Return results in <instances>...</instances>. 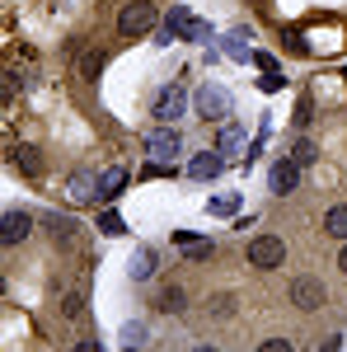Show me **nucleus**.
<instances>
[{"instance_id": "3", "label": "nucleus", "mask_w": 347, "mask_h": 352, "mask_svg": "<svg viewBox=\"0 0 347 352\" xmlns=\"http://www.w3.org/2000/svg\"><path fill=\"white\" fill-rule=\"evenodd\" d=\"M164 28H169L174 38H188V43H212V24H207V19H197V14L183 10V5H174V10H169Z\"/></svg>"}, {"instance_id": "9", "label": "nucleus", "mask_w": 347, "mask_h": 352, "mask_svg": "<svg viewBox=\"0 0 347 352\" xmlns=\"http://www.w3.org/2000/svg\"><path fill=\"white\" fill-rule=\"evenodd\" d=\"M174 244L183 249L188 263H207V258L216 254V244H212V240H197V235H188V230H174Z\"/></svg>"}, {"instance_id": "36", "label": "nucleus", "mask_w": 347, "mask_h": 352, "mask_svg": "<svg viewBox=\"0 0 347 352\" xmlns=\"http://www.w3.org/2000/svg\"><path fill=\"white\" fill-rule=\"evenodd\" d=\"M343 85H347V71H343Z\"/></svg>"}, {"instance_id": "24", "label": "nucleus", "mask_w": 347, "mask_h": 352, "mask_svg": "<svg viewBox=\"0 0 347 352\" xmlns=\"http://www.w3.org/2000/svg\"><path fill=\"white\" fill-rule=\"evenodd\" d=\"M146 343V324H122V348H141Z\"/></svg>"}, {"instance_id": "23", "label": "nucleus", "mask_w": 347, "mask_h": 352, "mask_svg": "<svg viewBox=\"0 0 347 352\" xmlns=\"http://www.w3.org/2000/svg\"><path fill=\"white\" fill-rule=\"evenodd\" d=\"M235 207H240V192H221V197H212V212H216V217H230Z\"/></svg>"}, {"instance_id": "15", "label": "nucleus", "mask_w": 347, "mask_h": 352, "mask_svg": "<svg viewBox=\"0 0 347 352\" xmlns=\"http://www.w3.org/2000/svg\"><path fill=\"white\" fill-rule=\"evenodd\" d=\"M122 188H127V169H122V164H113L104 179H99V192H104V197H117Z\"/></svg>"}, {"instance_id": "5", "label": "nucleus", "mask_w": 347, "mask_h": 352, "mask_svg": "<svg viewBox=\"0 0 347 352\" xmlns=\"http://www.w3.org/2000/svg\"><path fill=\"white\" fill-rule=\"evenodd\" d=\"M155 28V5L150 0H132L122 14H117V33L122 38H141V33H150Z\"/></svg>"}, {"instance_id": "20", "label": "nucleus", "mask_w": 347, "mask_h": 352, "mask_svg": "<svg viewBox=\"0 0 347 352\" xmlns=\"http://www.w3.org/2000/svg\"><path fill=\"white\" fill-rule=\"evenodd\" d=\"M14 164H19L24 174H43V160H38V151H33V146H19V151H14Z\"/></svg>"}, {"instance_id": "17", "label": "nucleus", "mask_w": 347, "mask_h": 352, "mask_svg": "<svg viewBox=\"0 0 347 352\" xmlns=\"http://www.w3.org/2000/svg\"><path fill=\"white\" fill-rule=\"evenodd\" d=\"M99 71H104V52L89 47V52L80 56V80H99Z\"/></svg>"}, {"instance_id": "12", "label": "nucleus", "mask_w": 347, "mask_h": 352, "mask_svg": "<svg viewBox=\"0 0 347 352\" xmlns=\"http://www.w3.org/2000/svg\"><path fill=\"white\" fill-rule=\"evenodd\" d=\"M221 169H225V160H221L216 151H202V155H192V164H188V174H192V179H202V184L216 179Z\"/></svg>"}, {"instance_id": "18", "label": "nucleus", "mask_w": 347, "mask_h": 352, "mask_svg": "<svg viewBox=\"0 0 347 352\" xmlns=\"http://www.w3.org/2000/svg\"><path fill=\"white\" fill-rule=\"evenodd\" d=\"M240 146H244V127L225 122V127H221V141H216V151H240Z\"/></svg>"}, {"instance_id": "31", "label": "nucleus", "mask_w": 347, "mask_h": 352, "mask_svg": "<svg viewBox=\"0 0 347 352\" xmlns=\"http://www.w3.org/2000/svg\"><path fill=\"white\" fill-rule=\"evenodd\" d=\"M71 352H104V343H99V338H85V343H76Z\"/></svg>"}, {"instance_id": "27", "label": "nucleus", "mask_w": 347, "mask_h": 352, "mask_svg": "<svg viewBox=\"0 0 347 352\" xmlns=\"http://www.w3.org/2000/svg\"><path fill=\"white\" fill-rule=\"evenodd\" d=\"M258 352H291V343L287 338H267V343H258Z\"/></svg>"}, {"instance_id": "7", "label": "nucleus", "mask_w": 347, "mask_h": 352, "mask_svg": "<svg viewBox=\"0 0 347 352\" xmlns=\"http://www.w3.org/2000/svg\"><path fill=\"white\" fill-rule=\"evenodd\" d=\"M267 184H272L277 197L295 192V184H300V164H295V160H277V164H272V174H267Z\"/></svg>"}, {"instance_id": "10", "label": "nucleus", "mask_w": 347, "mask_h": 352, "mask_svg": "<svg viewBox=\"0 0 347 352\" xmlns=\"http://www.w3.org/2000/svg\"><path fill=\"white\" fill-rule=\"evenodd\" d=\"M28 230H33V217H28V212H5V226H0V240L5 244L28 240Z\"/></svg>"}, {"instance_id": "26", "label": "nucleus", "mask_w": 347, "mask_h": 352, "mask_svg": "<svg viewBox=\"0 0 347 352\" xmlns=\"http://www.w3.org/2000/svg\"><path fill=\"white\" fill-rule=\"evenodd\" d=\"M254 66H258V71H267V76H272V71H277V56H272V52H254Z\"/></svg>"}, {"instance_id": "21", "label": "nucleus", "mask_w": 347, "mask_h": 352, "mask_svg": "<svg viewBox=\"0 0 347 352\" xmlns=\"http://www.w3.org/2000/svg\"><path fill=\"white\" fill-rule=\"evenodd\" d=\"M291 160L300 164V169H305V164H315V160H320V146H315V141H295V146H291Z\"/></svg>"}, {"instance_id": "29", "label": "nucleus", "mask_w": 347, "mask_h": 352, "mask_svg": "<svg viewBox=\"0 0 347 352\" xmlns=\"http://www.w3.org/2000/svg\"><path fill=\"white\" fill-rule=\"evenodd\" d=\"M305 122H310V99H300V104H295V127H305Z\"/></svg>"}, {"instance_id": "1", "label": "nucleus", "mask_w": 347, "mask_h": 352, "mask_svg": "<svg viewBox=\"0 0 347 352\" xmlns=\"http://www.w3.org/2000/svg\"><path fill=\"white\" fill-rule=\"evenodd\" d=\"M192 104H197V113H202L207 122H230V109H235L230 89H225V85H216V80H207V85H202Z\"/></svg>"}, {"instance_id": "4", "label": "nucleus", "mask_w": 347, "mask_h": 352, "mask_svg": "<svg viewBox=\"0 0 347 352\" xmlns=\"http://www.w3.org/2000/svg\"><path fill=\"white\" fill-rule=\"evenodd\" d=\"M249 263L263 268V272L282 268V263H287V240H277V235H254V240H249Z\"/></svg>"}, {"instance_id": "8", "label": "nucleus", "mask_w": 347, "mask_h": 352, "mask_svg": "<svg viewBox=\"0 0 347 352\" xmlns=\"http://www.w3.org/2000/svg\"><path fill=\"white\" fill-rule=\"evenodd\" d=\"M291 300L300 305V310H320L324 305V287L315 282V277H295L291 282Z\"/></svg>"}, {"instance_id": "13", "label": "nucleus", "mask_w": 347, "mask_h": 352, "mask_svg": "<svg viewBox=\"0 0 347 352\" xmlns=\"http://www.w3.org/2000/svg\"><path fill=\"white\" fill-rule=\"evenodd\" d=\"M94 174L89 169H80V174H71V202H94Z\"/></svg>"}, {"instance_id": "22", "label": "nucleus", "mask_w": 347, "mask_h": 352, "mask_svg": "<svg viewBox=\"0 0 347 352\" xmlns=\"http://www.w3.org/2000/svg\"><path fill=\"white\" fill-rule=\"evenodd\" d=\"M47 226H52L56 244H71V240H76V221H71V217H52Z\"/></svg>"}, {"instance_id": "6", "label": "nucleus", "mask_w": 347, "mask_h": 352, "mask_svg": "<svg viewBox=\"0 0 347 352\" xmlns=\"http://www.w3.org/2000/svg\"><path fill=\"white\" fill-rule=\"evenodd\" d=\"M183 113H188V94H183V85H164L160 99H155V122L174 127V122H179Z\"/></svg>"}, {"instance_id": "25", "label": "nucleus", "mask_w": 347, "mask_h": 352, "mask_svg": "<svg viewBox=\"0 0 347 352\" xmlns=\"http://www.w3.org/2000/svg\"><path fill=\"white\" fill-rule=\"evenodd\" d=\"M99 230H104V235H122L127 226H122V217H117V212H104V217H99Z\"/></svg>"}, {"instance_id": "14", "label": "nucleus", "mask_w": 347, "mask_h": 352, "mask_svg": "<svg viewBox=\"0 0 347 352\" xmlns=\"http://www.w3.org/2000/svg\"><path fill=\"white\" fill-rule=\"evenodd\" d=\"M150 272H155V254H150V249H136L132 263H127V277H132V282H146Z\"/></svg>"}, {"instance_id": "35", "label": "nucleus", "mask_w": 347, "mask_h": 352, "mask_svg": "<svg viewBox=\"0 0 347 352\" xmlns=\"http://www.w3.org/2000/svg\"><path fill=\"white\" fill-rule=\"evenodd\" d=\"M192 352H216V348H212V343H202V348H192Z\"/></svg>"}, {"instance_id": "2", "label": "nucleus", "mask_w": 347, "mask_h": 352, "mask_svg": "<svg viewBox=\"0 0 347 352\" xmlns=\"http://www.w3.org/2000/svg\"><path fill=\"white\" fill-rule=\"evenodd\" d=\"M141 146H146V155H150V160L174 164V155L183 151V136H179V127H164V122H155L150 132L141 136Z\"/></svg>"}, {"instance_id": "19", "label": "nucleus", "mask_w": 347, "mask_h": 352, "mask_svg": "<svg viewBox=\"0 0 347 352\" xmlns=\"http://www.w3.org/2000/svg\"><path fill=\"white\" fill-rule=\"evenodd\" d=\"M155 305H160L164 315H179V310H183V292H179V287H164L160 296H155Z\"/></svg>"}, {"instance_id": "33", "label": "nucleus", "mask_w": 347, "mask_h": 352, "mask_svg": "<svg viewBox=\"0 0 347 352\" xmlns=\"http://www.w3.org/2000/svg\"><path fill=\"white\" fill-rule=\"evenodd\" d=\"M320 352H343V338H328V343H320Z\"/></svg>"}, {"instance_id": "30", "label": "nucleus", "mask_w": 347, "mask_h": 352, "mask_svg": "<svg viewBox=\"0 0 347 352\" xmlns=\"http://www.w3.org/2000/svg\"><path fill=\"white\" fill-rule=\"evenodd\" d=\"M66 315H85V296H66Z\"/></svg>"}, {"instance_id": "11", "label": "nucleus", "mask_w": 347, "mask_h": 352, "mask_svg": "<svg viewBox=\"0 0 347 352\" xmlns=\"http://www.w3.org/2000/svg\"><path fill=\"white\" fill-rule=\"evenodd\" d=\"M221 52L230 56V61H254V47H249V33H244V28H235V33L221 38Z\"/></svg>"}, {"instance_id": "34", "label": "nucleus", "mask_w": 347, "mask_h": 352, "mask_svg": "<svg viewBox=\"0 0 347 352\" xmlns=\"http://www.w3.org/2000/svg\"><path fill=\"white\" fill-rule=\"evenodd\" d=\"M338 268H343V272H347V249H343V254H338Z\"/></svg>"}, {"instance_id": "28", "label": "nucleus", "mask_w": 347, "mask_h": 352, "mask_svg": "<svg viewBox=\"0 0 347 352\" xmlns=\"http://www.w3.org/2000/svg\"><path fill=\"white\" fill-rule=\"evenodd\" d=\"M258 85H263L267 94H277V89H282V85H287V80H282V76H277V71H272V76H263V80H258Z\"/></svg>"}, {"instance_id": "16", "label": "nucleus", "mask_w": 347, "mask_h": 352, "mask_svg": "<svg viewBox=\"0 0 347 352\" xmlns=\"http://www.w3.org/2000/svg\"><path fill=\"white\" fill-rule=\"evenodd\" d=\"M324 230H328V235H338V240H347V202H338V207L324 217Z\"/></svg>"}, {"instance_id": "32", "label": "nucleus", "mask_w": 347, "mask_h": 352, "mask_svg": "<svg viewBox=\"0 0 347 352\" xmlns=\"http://www.w3.org/2000/svg\"><path fill=\"white\" fill-rule=\"evenodd\" d=\"M287 47H291V52H300V56L310 52V47H305V43H300V33H287Z\"/></svg>"}]
</instances>
